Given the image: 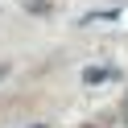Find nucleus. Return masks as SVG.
<instances>
[{
    "instance_id": "nucleus-1",
    "label": "nucleus",
    "mask_w": 128,
    "mask_h": 128,
    "mask_svg": "<svg viewBox=\"0 0 128 128\" xmlns=\"http://www.w3.org/2000/svg\"><path fill=\"white\" fill-rule=\"evenodd\" d=\"M124 124H128V103H124Z\"/></svg>"
},
{
    "instance_id": "nucleus-2",
    "label": "nucleus",
    "mask_w": 128,
    "mask_h": 128,
    "mask_svg": "<svg viewBox=\"0 0 128 128\" xmlns=\"http://www.w3.org/2000/svg\"><path fill=\"white\" fill-rule=\"evenodd\" d=\"M29 128H46V124H29Z\"/></svg>"
},
{
    "instance_id": "nucleus-3",
    "label": "nucleus",
    "mask_w": 128,
    "mask_h": 128,
    "mask_svg": "<svg viewBox=\"0 0 128 128\" xmlns=\"http://www.w3.org/2000/svg\"><path fill=\"white\" fill-rule=\"evenodd\" d=\"M0 78H4V66H0Z\"/></svg>"
}]
</instances>
